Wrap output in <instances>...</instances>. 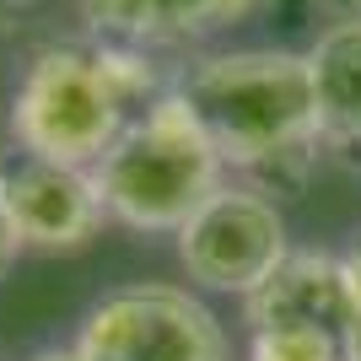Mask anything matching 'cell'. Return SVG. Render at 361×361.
Segmentation results:
<instances>
[{
    "mask_svg": "<svg viewBox=\"0 0 361 361\" xmlns=\"http://www.w3.org/2000/svg\"><path fill=\"white\" fill-rule=\"evenodd\" d=\"M183 103L205 124L226 173H243L264 195L297 189L318 162V114L307 54L297 49H226L178 75Z\"/></svg>",
    "mask_w": 361,
    "mask_h": 361,
    "instance_id": "cell-1",
    "label": "cell"
},
{
    "mask_svg": "<svg viewBox=\"0 0 361 361\" xmlns=\"http://www.w3.org/2000/svg\"><path fill=\"white\" fill-rule=\"evenodd\" d=\"M162 92V71L130 44H44L16 81L6 124L22 157L97 167V157Z\"/></svg>",
    "mask_w": 361,
    "mask_h": 361,
    "instance_id": "cell-2",
    "label": "cell"
},
{
    "mask_svg": "<svg viewBox=\"0 0 361 361\" xmlns=\"http://www.w3.org/2000/svg\"><path fill=\"white\" fill-rule=\"evenodd\" d=\"M92 178H97L108 221L157 238V232H178L221 189L226 162L211 146L205 124L195 119V108L183 103V92L167 87L97 157Z\"/></svg>",
    "mask_w": 361,
    "mask_h": 361,
    "instance_id": "cell-3",
    "label": "cell"
},
{
    "mask_svg": "<svg viewBox=\"0 0 361 361\" xmlns=\"http://www.w3.org/2000/svg\"><path fill=\"white\" fill-rule=\"evenodd\" d=\"M173 238H178L183 275L205 291H226V297L259 291L275 275V264L291 254V232L275 195H264L259 183H232V178Z\"/></svg>",
    "mask_w": 361,
    "mask_h": 361,
    "instance_id": "cell-4",
    "label": "cell"
},
{
    "mask_svg": "<svg viewBox=\"0 0 361 361\" xmlns=\"http://www.w3.org/2000/svg\"><path fill=\"white\" fill-rule=\"evenodd\" d=\"M75 350L87 361H226V329L195 291L140 281L81 318Z\"/></svg>",
    "mask_w": 361,
    "mask_h": 361,
    "instance_id": "cell-5",
    "label": "cell"
},
{
    "mask_svg": "<svg viewBox=\"0 0 361 361\" xmlns=\"http://www.w3.org/2000/svg\"><path fill=\"white\" fill-rule=\"evenodd\" d=\"M0 189H6V211H11L16 243L32 248V254H75L108 221L92 167L22 157V162H11L0 173Z\"/></svg>",
    "mask_w": 361,
    "mask_h": 361,
    "instance_id": "cell-6",
    "label": "cell"
},
{
    "mask_svg": "<svg viewBox=\"0 0 361 361\" xmlns=\"http://www.w3.org/2000/svg\"><path fill=\"white\" fill-rule=\"evenodd\" d=\"M264 6L270 0H75L87 32L130 49L200 44V38L254 22Z\"/></svg>",
    "mask_w": 361,
    "mask_h": 361,
    "instance_id": "cell-7",
    "label": "cell"
},
{
    "mask_svg": "<svg viewBox=\"0 0 361 361\" xmlns=\"http://www.w3.org/2000/svg\"><path fill=\"white\" fill-rule=\"evenodd\" d=\"M248 329H275V324H307L334 340L350 329V275L340 254H318V248H291L275 275L259 291L243 297Z\"/></svg>",
    "mask_w": 361,
    "mask_h": 361,
    "instance_id": "cell-8",
    "label": "cell"
},
{
    "mask_svg": "<svg viewBox=\"0 0 361 361\" xmlns=\"http://www.w3.org/2000/svg\"><path fill=\"white\" fill-rule=\"evenodd\" d=\"M307 75H313V114L324 146H361V22H329L313 38Z\"/></svg>",
    "mask_w": 361,
    "mask_h": 361,
    "instance_id": "cell-9",
    "label": "cell"
},
{
    "mask_svg": "<svg viewBox=\"0 0 361 361\" xmlns=\"http://www.w3.org/2000/svg\"><path fill=\"white\" fill-rule=\"evenodd\" d=\"M248 361H345V350L324 329L275 324V329H248Z\"/></svg>",
    "mask_w": 361,
    "mask_h": 361,
    "instance_id": "cell-10",
    "label": "cell"
},
{
    "mask_svg": "<svg viewBox=\"0 0 361 361\" xmlns=\"http://www.w3.org/2000/svg\"><path fill=\"white\" fill-rule=\"evenodd\" d=\"M340 259H345V275H350V329L340 340V350H345V361H361V232L350 238V248Z\"/></svg>",
    "mask_w": 361,
    "mask_h": 361,
    "instance_id": "cell-11",
    "label": "cell"
},
{
    "mask_svg": "<svg viewBox=\"0 0 361 361\" xmlns=\"http://www.w3.org/2000/svg\"><path fill=\"white\" fill-rule=\"evenodd\" d=\"M16 254H22V243H16V226H11V211H6V189H0V281L11 275Z\"/></svg>",
    "mask_w": 361,
    "mask_h": 361,
    "instance_id": "cell-12",
    "label": "cell"
},
{
    "mask_svg": "<svg viewBox=\"0 0 361 361\" xmlns=\"http://www.w3.org/2000/svg\"><path fill=\"white\" fill-rule=\"evenodd\" d=\"M334 22H361V0H318Z\"/></svg>",
    "mask_w": 361,
    "mask_h": 361,
    "instance_id": "cell-13",
    "label": "cell"
},
{
    "mask_svg": "<svg viewBox=\"0 0 361 361\" xmlns=\"http://www.w3.org/2000/svg\"><path fill=\"white\" fill-rule=\"evenodd\" d=\"M32 361H87V356H81L75 345H54V350H38Z\"/></svg>",
    "mask_w": 361,
    "mask_h": 361,
    "instance_id": "cell-14",
    "label": "cell"
},
{
    "mask_svg": "<svg viewBox=\"0 0 361 361\" xmlns=\"http://www.w3.org/2000/svg\"><path fill=\"white\" fill-rule=\"evenodd\" d=\"M0 6H38V0H0Z\"/></svg>",
    "mask_w": 361,
    "mask_h": 361,
    "instance_id": "cell-15",
    "label": "cell"
}]
</instances>
